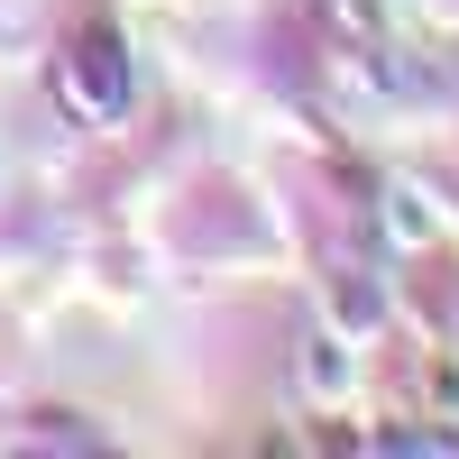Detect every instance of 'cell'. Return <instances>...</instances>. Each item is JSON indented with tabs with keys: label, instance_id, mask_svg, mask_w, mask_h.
I'll return each mask as SVG.
<instances>
[{
	"label": "cell",
	"instance_id": "obj_1",
	"mask_svg": "<svg viewBox=\"0 0 459 459\" xmlns=\"http://www.w3.org/2000/svg\"><path fill=\"white\" fill-rule=\"evenodd\" d=\"M56 83H65V101H74V120H120L129 92H138V83H129V47H120L110 28L74 37V56H65Z\"/></svg>",
	"mask_w": 459,
	"mask_h": 459
},
{
	"label": "cell",
	"instance_id": "obj_2",
	"mask_svg": "<svg viewBox=\"0 0 459 459\" xmlns=\"http://www.w3.org/2000/svg\"><path fill=\"white\" fill-rule=\"evenodd\" d=\"M303 395H350V350H340V340L322 331V340H303Z\"/></svg>",
	"mask_w": 459,
	"mask_h": 459
},
{
	"label": "cell",
	"instance_id": "obj_3",
	"mask_svg": "<svg viewBox=\"0 0 459 459\" xmlns=\"http://www.w3.org/2000/svg\"><path fill=\"white\" fill-rule=\"evenodd\" d=\"M340 313H350V322H377V285L350 276V285H340Z\"/></svg>",
	"mask_w": 459,
	"mask_h": 459
},
{
	"label": "cell",
	"instance_id": "obj_4",
	"mask_svg": "<svg viewBox=\"0 0 459 459\" xmlns=\"http://www.w3.org/2000/svg\"><path fill=\"white\" fill-rule=\"evenodd\" d=\"M331 10L350 19V28H377V19H386V0H331Z\"/></svg>",
	"mask_w": 459,
	"mask_h": 459
}]
</instances>
